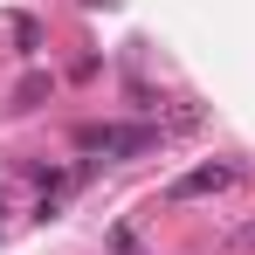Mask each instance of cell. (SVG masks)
I'll use <instances>...</instances> for the list:
<instances>
[{"instance_id":"cell-4","label":"cell","mask_w":255,"mask_h":255,"mask_svg":"<svg viewBox=\"0 0 255 255\" xmlns=\"http://www.w3.org/2000/svg\"><path fill=\"white\" fill-rule=\"evenodd\" d=\"M48 90H55V76H21V90H14V111H35Z\"/></svg>"},{"instance_id":"cell-2","label":"cell","mask_w":255,"mask_h":255,"mask_svg":"<svg viewBox=\"0 0 255 255\" xmlns=\"http://www.w3.org/2000/svg\"><path fill=\"white\" fill-rule=\"evenodd\" d=\"M83 152H111V159H131V152H152L159 145V125H83L76 131Z\"/></svg>"},{"instance_id":"cell-1","label":"cell","mask_w":255,"mask_h":255,"mask_svg":"<svg viewBox=\"0 0 255 255\" xmlns=\"http://www.w3.org/2000/svg\"><path fill=\"white\" fill-rule=\"evenodd\" d=\"M249 179V159H207V166L179 172L166 186V200H207V193H228V186H242Z\"/></svg>"},{"instance_id":"cell-5","label":"cell","mask_w":255,"mask_h":255,"mask_svg":"<svg viewBox=\"0 0 255 255\" xmlns=\"http://www.w3.org/2000/svg\"><path fill=\"white\" fill-rule=\"evenodd\" d=\"M0 228H7V193H0Z\"/></svg>"},{"instance_id":"cell-3","label":"cell","mask_w":255,"mask_h":255,"mask_svg":"<svg viewBox=\"0 0 255 255\" xmlns=\"http://www.w3.org/2000/svg\"><path fill=\"white\" fill-rule=\"evenodd\" d=\"M221 255H249L255 249V221H235V228H221V242H214Z\"/></svg>"}]
</instances>
